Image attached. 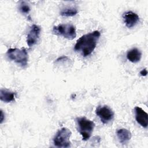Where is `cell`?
<instances>
[{"label":"cell","mask_w":148,"mask_h":148,"mask_svg":"<svg viewBox=\"0 0 148 148\" xmlns=\"http://www.w3.org/2000/svg\"><path fill=\"white\" fill-rule=\"evenodd\" d=\"M76 120L77 129L82 136V139L83 140H87L91 136L95 127V123L85 117H77Z\"/></svg>","instance_id":"cell-2"},{"label":"cell","mask_w":148,"mask_h":148,"mask_svg":"<svg viewBox=\"0 0 148 148\" xmlns=\"http://www.w3.org/2000/svg\"><path fill=\"white\" fill-rule=\"evenodd\" d=\"M77 13H78V10L76 8H67L62 9L60 12V14L62 16L69 17V16H75Z\"/></svg>","instance_id":"cell-13"},{"label":"cell","mask_w":148,"mask_h":148,"mask_svg":"<svg viewBox=\"0 0 148 148\" xmlns=\"http://www.w3.org/2000/svg\"><path fill=\"white\" fill-rule=\"evenodd\" d=\"M100 36L101 33L97 30L82 36L76 41L74 47L75 50L80 53L83 57L90 55L95 49Z\"/></svg>","instance_id":"cell-1"},{"label":"cell","mask_w":148,"mask_h":148,"mask_svg":"<svg viewBox=\"0 0 148 148\" xmlns=\"http://www.w3.org/2000/svg\"><path fill=\"white\" fill-rule=\"evenodd\" d=\"M135 119L137 123L143 128H147L148 125V114L139 106L135 108Z\"/></svg>","instance_id":"cell-8"},{"label":"cell","mask_w":148,"mask_h":148,"mask_svg":"<svg viewBox=\"0 0 148 148\" xmlns=\"http://www.w3.org/2000/svg\"><path fill=\"white\" fill-rule=\"evenodd\" d=\"M19 10L22 13L27 14L30 11V7L28 4H27L25 2H21L19 6Z\"/></svg>","instance_id":"cell-14"},{"label":"cell","mask_w":148,"mask_h":148,"mask_svg":"<svg viewBox=\"0 0 148 148\" xmlns=\"http://www.w3.org/2000/svg\"><path fill=\"white\" fill-rule=\"evenodd\" d=\"M5 120V113L2 110H1V116H0V123L2 124Z\"/></svg>","instance_id":"cell-15"},{"label":"cell","mask_w":148,"mask_h":148,"mask_svg":"<svg viewBox=\"0 0 148 148\" xmlns=\"http://www.w3.org/2000/svg\"><path fill=\"white\" fill-rule=\"evenodd\" d=\"M123 17L125 25L130 28L134 27L139 21V16L132 11L126 12L123 14Z\"/></svg>","instance_id":"cell-9"},{"label":"cell","mask_w":148,"mask_h":148,"mask_svg":"<svg viewBox=\"0 0 148 148\" xmlns=\"http://www.w3.org/2000/svg\"><path fill=\"white\" fill-rule=\"evenodd\" d=\"M116 135L120 143L123 145L126 144L131 138V132L125 128H120L117 130Z\"/></svg>","instance_id":"cell-10"},{"label":"cell","mask_w":148,"mask_h":148,"mask_svg":"<svg viewBox=\"0 0 148 148\" xmlns=\"http://www.w3.org/2000/svg\"><path fill=\"white\" fill-rule=\"evenodd\" d=\"M16 94L5 88H1L0 90L1 101L8 103L14 101Z\"/></svg>","instance_id":"cell-12"},{"label":"cell","mask_w":148,"mask_h":148,"mask_svg":"<svg viewBox=\"0 0 148 148\" xmlns=\"http://www.w3.org/2000/svg\"><path fill=\"white\" fill-rule=\"evenodd\" d=\"M63 59H68V57L66 56H61L59 58H58L57 60H56V62H58L60 61V60H62Z\"/></svg>","instance_id":"cell-17"},{"label":"cell","mask_w":148,"mask_h":148,"mask_svg":"<svg viewBox=\"0 0 148 148\" xmlns=\"http://www.w3.org/2000/svg\"><path fill=\"white\" fill-rule=\"evenodd\" d=\"M6 55L10 60L14 61L21 66L25 67L27 65L28 55L24 48H10L8 50Z\"/></svg>","instance_id":"cell-3"},{"label":"cell","mask_w":148,"mask_h":148,"mask_svg":"<svg viewBox=\"0 0 148 148\" xmlns=\"http://www.w3.org/2000/svg\"><path fill=\"white\" fill-rule=\"evenodd\" d=\"M95 113L103 124H108L112 121L114 115L112 109L107 105L98 106L95 110Z\"/></svg>","instance_id":"cell-6"},{"label":"cell","mask_w":148,"mask_h":148,"mask_svg":"<svg viewBox=\"0 0 148 148\" xmlns=\"http://www.w3.org/2000/svg\"><path fill=\"white\" fill-rule=\"evenodd\" d=\"M142 57L141 51L137 48H133L128 51L127 53V58L133 63L138 62Z\"/></svg>","instance_id":"cell-11"},{"label":"cell","mask_w":148,"mask_h":148,"mask_svg":"<svg viewBox=\"0 0 148 148\" xmlns=\"http://www.w3.org/2000/svg\"><path fill=\"white\" fill-rule=\"evenodd\" d=\"M54 35L61 36L69 40H72L76 36V31L75 27L69 23L61 24L54 26L52 30Z\"/></svg>","instance_id":"cell-4"},{"label":"cell","mask_w":148,"mask_h":148,"mask_svg":"<svg viewBox=\"0 0 148 148\" xmlns=\"http://www.w3.org/2000/svg\"><path fill=\"white\" fill-rule=\"evenodd\" d=\"M140 74L142 76H146L147 74V71L146 70V69H143L140 72Z\"/></svg>","instance_id":"cell-16"},{"label":"cell","mask_w":148,"mask_h":148,"mask_svg":"<svg viewBox=\"0 0 148 148\" xmlns=\"http://www.w3.org/2000/svg\"><path fill=\"white\" fill-rule=\"evenodd\" d=\"M72 132L67 128L63 127L59 130L53 138V143L55 146L58 147H69L71 146L69 138Z\"/></svg>","instance_id":"cell-5"},{"label":"cell","mask_w":148,"mask_h":148,"mask_svg":"<svg viewBox=\"0 0 148 148\" xmlns=\"http://www.w3.org/2000/svg\"><path fill=\"white\" fill-rule=\"evenodd\" d=\"M40 27L36 24H33L28 32L27 37V43L31 47L37 43L40 34Z\"/></svg>","instance_id":"cell-7"}]
</instances>
